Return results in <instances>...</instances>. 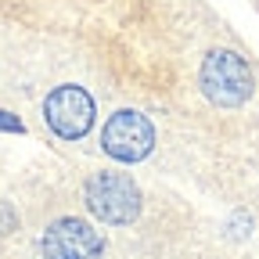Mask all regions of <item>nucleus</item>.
Segmentation results:
<instances>
[{
    "instance_id": "obj_1",
    "label": "nucleus",
    "mask_w": 259,
    "mask_h": 259,
    "mask_svg": "<svg viewBox=\"0 0 259 259\" xmlns=\"http://www.w3.org/2000/svg\"><path fill=\"white\" fill-rule=\"evenodd\" d=\"M202 94L220 108H238L245 105L252 90H255V76L248 69V61L234 51H212L202 65Z\"/></svg>"
},
{
    "instance_id": "obj_2",
    "label": "nucleus",
    "mask_w": 259,
    "mask_h": 259,
    "mask_svg": "<svg viewBox=\"0 0 259 259\" xmlns=\"http://www.w3.org/2000/svg\"><path fill=\"white\" fill-rule=\"evenodd\" d=\"M87 205L105 223H130L141 212V191L126 173H94L87 180Z\"/></svg>"
},
{
    "instance_id": "obj_3",
    "label": "nucleus",
    "mask_w": 259,
    "mask_h": 259,
    "mask_svg": "<svg viewBox=\"0 0 259 259\" xmlns=\"http://www.w3.org/2000/svg\"><path fill=\"white\" fill-rule=\"evenodd\" d=\"M101 148L119 162H141L155 148V130L141 112L122 108V112L108 115V122L101 130Z\"/></svg>"
},
{
    "instance_id": "obj_4",
    "label": "nucleus",
    "mask_w": 259,
    "mask_h": 259,
    "mask_svg": "<svg viewBox=\"0 0 259 259\" xmlns=\"http://www.w3.org/2000/svg\"><path fill=\"white\" fill-rule=\"evenodd\" d=\"M44 119L65 141H79L94 126V97L83 87H58L44 101Z\"/></svg>"
},
{
    "instance_id": "obj_5",
    "label": "nucleus",
    "mask_w": 259,
    "mask_h": 259,
    "mask_svg": "<svg viewBox=\"0 0 259 259\" xmlns=\"http://www.w3.org/2000/svg\"><path fill=\"white\" fill-rule=\"evenodd\" d=\"M44 259H101V234L83 220H58L44 234Z\"/></svg>"
},
{
    "instance_id": "obj_6",
    "label": "nucleus",
    "mask_w": 259,
    "mask_h": 259,
    "mask_svg": "<svg viewBox=\"0 0 259 259\" xmlns=\"http://www.w3.org/2000/svg\"><path fill=\"white\" fill-rule=\"evenodd\" d=\"M0 130H4V134H25V126L11 112H0Z\"/></svg>"
},
{
    "instance_id": "obj_7",
    "label": "nucleus",
    "mask_w": 259,
    "mask_h": 259,
    "mask_svg": "<svg viewBox=\"0 0 259 259\" xmlns=\"http://www.w3.org/2000/svg\"><path fill=\"white\" fill-rule=\"evenodd\" d=\"M11 227H15V212L8 205H0V234H8Z\"/></svg>"
}]
</instances>
